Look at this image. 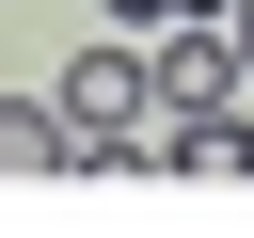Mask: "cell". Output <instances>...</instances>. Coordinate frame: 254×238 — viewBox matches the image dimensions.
<instances>
[{
  "mask_svg": "<svg viewBox=\"0 0 254 238\" xmlns=\"http://www.w3.org/2000/svg\"><path fill=\"white\" fill-rule=\"evenodd\" d=\"M64 127H79V159H143V143H159V63H143L127 32H95V48L64 63Z\"/></svg>",
  "mask_w": 254,
  "mask_h": 238,
  "instance_id": "1",
  "label": "cell"
},
{
  "mask_svg": "<svg viewBox=\"0 0 254 238\" xmlns=\"http://www.w3.org/2000/svg\"><path fill=\"white\" fill-rule=\"evenodd\" d=\"M143 63H159V127H190V111H238V95H254V79H238V48H222V16H175Z\"/></svg>",
  "mask_w": 254,
  "mask_h": 238,
  "instance_id": "2",
  "label": "cell"
},
{
  "mask_svg": "<svg viewBox=\"0 0 254 238\" xmlns=\"http://www.w3.org/2000/svg\"><path fill=\"white\" fill-rule=\"evenodd\" d=\"M64 159H79L64 95H0V175H64Z\"/></svg>",
  "mask_w": 254,
  "mask_h": 238,
  "instance_id": "3",
  "label": "cell"
},
{
  "mask_svg": "<svg viewBox=\"0 0 254 238\" xmlns=\"http://www.w3.org/2000/svg\"><path fill=\"white\" fill-rule=\"evenodd\" d=\"M159 159L175 175H254V111H190V127H159Z\"/></svg>",
  "mask_w": 254,
  "mask_h": 238,
  "instance_id": "4",
  "label": "cell"
},
{
  "mask_svg": "<svg viewBox=\"0 0 254 238\" xmlns=\"http://www.w3.org/2000/svg\"><path fill=\"white\" fill-rule=\"evenodd\" d=\"M222 48H238V79H254V0H222Z\"/></svg>",
  "mask_w": 254,
  "mask_h": 238,
  "instance_id": "5",
  "label": "cell"
},
{
  "mask_svg": "<svg viewBox=\"0 0 254 238\" xmlns=\"http://www.w3.org/2000/svg\"><path fill=\"white\" fill-rule=\"evenodd\" d=\"M159 16H175V0H111V32H159Z\"/></svg>",
  "mask_w": 254,
  "mask_h": 238,
  "instance_id": "6",
  "label": "cell"
}]
</instances>
